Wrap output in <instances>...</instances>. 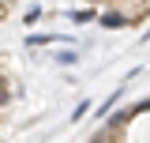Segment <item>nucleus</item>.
<instances>
[{
	"instance_id": "obj_1",
	"label": "nucleus",
	"mask_w": 150,
	"mask_h": 143,
	"mask_svg": "<svg viewBox=\"0 0 150 143\" xmlns=\"http://www.w3.org/2000/svg\"><path fill=\"white\" fill-rule=\"evenodd\" d=\"M98 23H101L105 30H124V26L131 23V15H124V11H101V15H98Z\"/></svg>"
},
{
	"instance_id": "obj_2",
	"label": "nucleus",
	"mask_w": 150,
	"mask_h": 143,
	"mask_svg": "<svg viewBox=\"0 0 150 143\" xmlns=\"http://www.w3.org/2000/svg\"><path fill=\"white\" fill-rule=\"evenodd\" d=\"M49 41H60V38H56V34H30V38H26V45H34V49H38V45H49Z\"/></svg>"
},
{
	"instance_id": "obj_3",
	"label": "nucleus",
	"mask_w": 150,
	"mask_h": 143,
	"mask_svg": "<svg viewBox=\"0 0 150 143\" xmlns=\"http://www.w3.org/2000/svg\"><path fill=\"white\" fill-rule=\"evenodd\" d=\"M94 19H98V15H94L90 8H83V11H71V23H94Z\"/></svg>"
},
{
	"instance_id": "obj_4",
	"label": "nucleus",
	"mask_w": 150,
	"mask_h": 143,
	"mask_svg": "<svg viewBox=\"0 0 150 143\" xmlns=\"http://www.w3.org/2000/svg\"><path fill=\"white\" fill-rule=\"evenodd\" d=\"M8 98H11V87H8V79L0 75V106H8Z\"/></svg>"
},
{
	"instance_id": "obj_5",
	"label": "nucleus",
	"mask_w": 150,
	"mask_h": 143,
	"mask_svg": "<svg viewBox=\"0 0 150 143\" xmlns=\"http://www.w3.org/2000/svg\"><path fill=\"white\" fill-rule=\"evenodd\" d=\"M86 113H90V102H79V106H75V113H71V121H83Z\"/></svg>"
},
{
	"instance_id": "obj_6",
	"label": "nucleus",
	"mask_w": 150,
	"mask_h": 143,
	"mask_svg": "<svg viewBox=\"0 0 150 143\" xmlns=\"http://www.w3.org/2000/svg\"><path fill=\"white\" fill-rule=\"evenodd\" d=\"M38 19H41V8H30V11H26V15H23V23H30V26H34Z\"/></svg>"
},
{
	"instance_id": "obj_7",
	"label": "nucleus",
	"mask_w": 150,
	"mask_h": 143,
	"mask_svg": "<svg viewBox=\"0 0 150 143\" xmlns=\"http://www.w3.org/2000/svg\"><path fill=\"white\" fill-rule=\"evenodd\" d=\"M56 60H60V64H75V53H71V49H64V53L56 56Z\"/></svg>"
},
{
	"instance_id": "obj_8",
	"label": "nucleus",
	"mask_w": 150,
	"mask_h": 143,
	"mask_svg": "<svg viewBox=\"0 0 150 143\" xmlns=\"http://www.w3.org/2000/svg\"><path fill=\"white\" fill-rule=\"evenodd\" d=\"M8 4H11V0H0V19L8 15Z\"/></svg>"
}]
</instances>
